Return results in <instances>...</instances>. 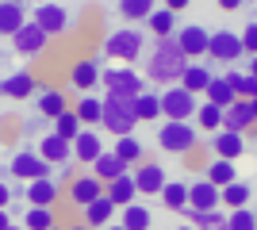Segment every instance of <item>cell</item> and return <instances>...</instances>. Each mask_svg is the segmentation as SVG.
I'll list each match as a JSON object with an SVG mask.
<instances>
[{"instance_id": "1", "label": "cell", "mask_w": 257, "mask_h": 230, "mask_svg": "<svg viewBox=\"0 0 257 230\" xmlns=\"http://www.w3.org/2000/svg\"><path fill=\"white\" fill-rule=\"evenodd\" d=\"M188 66H192V58L184 54V46L177 43V35L173 39H158L150 50V58H146V77H150L154 85H181L184 73H188Z\"/></svg>"}, {"instance_id": "2", "label": "cell", "mask_w": 257, "mask_h": 230, "mask_svg": "<svg viewBox=\"0 0 257 230\" xmlns=\"http://www.w3.org/2000/svg\"><path fill=\"white\" fill-rule=\"evenodd\" d=\"M104 96H123V100H139L146 92V73H139L135 66H107L104 69Z\"/></svg>"}, {"instance_id": "3", "label": "cell", "mask_w": 257, "mask_h": 230, "mask_svg": "<svg viewBox=\"0 0 257 230\" xmlns=\"http://www.w3.org/2000/svg\"><path fill=\"white\" fill-rule=\"evenodd\" d=\"M142 46H146V39H142L139 27H119V31H111L104 39V54L115 66H135L142 58Z\"/></svg>"}, {"instance_id": "4", "label": "cell", "mask_w": 257, "mask_h": 230, "mask_svg": "<svg viewBox=\"0 0 257 230\" xmlns=\"http://www.w3.org/2000/svg\"><path fill=\"white\" fill-rule=\"evenodd\" d=\"M196 142H200V127L196 123H177V119H165L158 127V146L165 153H177V157H184V153H192Z\"/></svg>"}, {"instance_id": "5", "label": "cell", "mask_w": 257, "mask_h": 230, "mask_svg": "<svg viewBox=\"0 0 257 230\" xmlns=\"http://www.w3.org/2000/svg\"><path fill=\"white\" fill-rule=\"evenodd\" d=\"M139 127V111H135V100L123 96H104V131L115 134V138H127Z\"/></svg>"}, {"instance_id": "6", "label": "cell", "mask_w": 257, "mask_h": 230, "mask_svg": "<svg viewBox=\"0 0 257 230\" xmlns=\"http://www.w3.org/2000/svg\"><path fill=\"white\" fill-rule=\"evenodd\" d=\"M50 169H54V165L46 161L39 150H20V153H16V157L8 161L12 180H20V184H31V180H46V176H50Z\"/></svg>"}, {"instance_id": "7", "label": "cell", "mask_w": 257, "mask_h": 230, "mask_svg": "<svg viewBox=\"0 0 257 230\" xmlns=\"http://www.w3.org/2000/svg\"><path fill=\"white\" fill-rule=\"evenodd\" d=\"M161 111H165V119L192 123V115L200 111V96H192L184 85H173V88L161 92Z\"/></svg>"}, {"instance_id": "8", "label": "cell", "mask_w": 257, "mask_h": 230, "mask_svg": "<svg viewBox=\"0 0 257 230\" xmlns=\"http://www.w3.org/2000/svg\"><path fill=\"white\" fill-rule=\"evenodd\" d=\"M65 196H69V203H73L77 211H85V207H92L100 196H107V184L100 180L96 173H81L73 184L65 188Z\"/></svg>"}, {"instance_id": "9", "label": "cell", "mask_w": 257, "mask_h": 230, "mask_svg": "<svg viewBox=\"0 0 257 230\" xmlns=\"http://www.w3.org/2000/svg\"><path fill=\"white\" fill-rule=\"evenodd\" d=\"M69 85L88 96V92H96V85H104V66H100L96 58H77L73 66H69Z\"/></svg>"}, {"instance_id": "10", "label": "cell", "mask_w": 257, "mask_h": 230, "mask_svg": "<svg viewBox=\"0 0 257 230\" xmlns=\"http://www.w3.org/2000/svg\"><path fill=\"white\" fill-rule=\"evenodd\" d=\"M31 20L43 27L46 35H65L69 27H73V16H69V8H62V4H39V8L31 12Z\"/></svg>"}, {"instance_id": "11", "label": "cell", "mask_w": 257, "mask_h": 230, "mask_svg": "<svg viewBox=\"0 0 257 230\" xmlns=\"http://www.w3.org/2000/svg\"><path fill=\"white\" fill-rule=\"evenodd\" d=\"M242 54H246L242 35H234V31H215V35H211V50H207V58H211V62L230 66V62H238Z\"/></svg>"}, {"instance_id": "12", "label": "cell", "mask_w": 257, "mask_h": 230, "mask_svg": "<svg viewBox=\"0 0 257 230\" xmlns=\"http://www.w3.org/2000/svg\"><path fill=\"white\" fill-rule=\"evenodd\" d=\"M46 43H50V35H46L43 27L31 20L20 35H16V39H12V50H16L20 58H39V54L46 50Z\"/></svg>"}, {"instance_id": "13", "label": "cell", "mask_w": 257, "mask_h": 230, "mask_svg": "<svg viewBox=\"0 0 257 230\" xmlns=\"http://www.w3.org/2000/svg\"><path fill=\"white\" fill-rule=\"evenodd\" d=\"M0 92L8 100H31L35 92H43V85H39L35 73H27V69H12V73L0 81Z\"/></svg>"}, {"instance_id": "14", "label": "cell", "mask_w": 257, "mask_h": 230, "mask_svg": "<svg viewBox=\"0 0 257 230\" xmlns=\"http://www.w3.org/2000/svg\"><path fill=\"white\" fill-rule=\"evenodd\" d=\"M219 203H223V188H215L207 176H200V180L188 184V207H196V211H219Z\"/></svg>"}, {"instance_id": "15", "label": "cell", "mask_w": 257, "mask_h": 230, "mask_svg": "<svg viewBox=\"0 0 257 230\" xmlns=\"http://www.w3.org/2000/svg\"><path fill=\"white\" fill-rule=\"evenodd\" d=\"M177 43L184 46V54H188V58H204L207 50H211V31H204L200 23H188V27L177 31Z\"/></svg>"}, {"instance_id": "16", "label": "cell", "mask_w": 257, "mask_h": 230, "mask_svg": "<svg viewBox=\"0 0 257 230\" xmlns=\"http://www.w3.org/2000/svg\"><path fill=\"white\" fill-rule=\"evenodd\" d=\"M100 157H104V142H100L96 127H85V131H81V138L73 142V161H81V165H96Z\"/></svg>"}, {"instance_id": "17", "label": "cell", "mask_w": 257, "mask_h": 230, "mask_svg": "<svg viewBox=\"0 0 257 230\" xmlns=\"http://www.w3.org/2000/svg\"><path fill=\"white\" fill-rule=\"evenodd\" d=\"M35 108H39V115H43V119H50V123H54V119H62V115L73 108V104L65 100L62 88H43V92L35 96Z\"/></svg>"}, {"instance_id": "18", "label": "cell", "mask_w": 257, "mask_h": 230, "mask_svg": "<svg viewBox=\"0 0 257 230\" xmlns=\"http://www.w3.org/2000/svg\"><path fill=\"white\" fill-rule=\"evenodd\" d=\"M242 153H246V134H234V131H219V134H211V157L238 161Z\"/></svg>"}, {"instance_id": "19", "label": "cell", "mask_w": 257, "mask_h": 230, "mask_svg": "<svg viewBox=\"0 0 257 230\" xmlns=\"http://www.w3.org/2000/svg\"><path fill=\"white\" fill-rule=\"evenodd\" d=\"M135 180H139V192H142V196H161L165 184H169V180H165V169H161L158 161L139 165V169H135Z\"/></svg>"}, {"instance_id": "20", "label": "cell", "mask_w": 257, "mask_h": 230, "mask_svg": "<svg viewBox=\"0 0 257 230\" xmlns=\"http://www.w3.org/2000/svg\"><path fill=\"white\" fill-rule=\"evenodd\" d=\"M39 153H43L50 165H69V161H73V142H65L62 134L50 131V134L39 138Z\"/></svg>"}, {"instance_id": "21", "label": "cell", "mask_w": 257, "mask_h": 230, "mask_svg": "<svg viewBox=\"0 0 257 230\" xmlns=\"http://www.w3.org/2000/svg\"><path fill=\"white\" fill-rule=\"evenodd\" d=\"M58 196H62V184H58L54 176H46V180H31V184H27V207H54Z\"/></svg>"}, {"instance_id": "22", "label": "cell", "mask_w": 257, "mask_h": 230, "mask_svg": "<svg viewBox=\"0 0 257 230\" xmlns=\"http://www.w3.org/2000/svg\"><path fill=\"white\" fill-rule=\"evenodd\" d=\"M27 23H31V20L23 16V4H16V0H0V35H4V39H16Z\"/></svg>"}, {"instance_id": "23", "label": "cell", "mask_w": 257, "mask_h": 230, "mask_svg": "<svg viewBox=\"0 0 257 230\" xmlns=\"http://www.w3.org/2000/svg\"><path fill=\"white\" fill-rule=\"evenodd\" d=\"M139 180H135V173H123L119 180H111L107 184V199L115 203V207H131V203H139Z\"/></svg>"}, {"instance_id": "24", "label": "cell", "mask_w": 257, "mask_h": 230, "mask_svg": "<svg viewBox=\"0 0 257 230\" xmlns=\"http://www.w3.org/2000/svg\"><path fill=\"white\" fill-rule=\"evenodd\" d=\"M257 127V115H253V104L249 100H238L234 108H226V127L223 131H234V134H246Z\"/></svg>"}, {"instance_id": "25", "label": "cell", "mask_w": 257, "mask_h": 230, "mask_svg": "<svg viewBox=\"0 0 257 230\" xmlns=\"http://www.w3.org/2000/svg\"><path fill=\"white\" fill-rule=\"evenodd\" d=\"M181 215H184V222H192L196 230H226V222H230V211H196V207H184Z\"/></svg>"}, {"instance_id": "26", "label": "cell", "mask_w": 257, "mask_h": 230, "mask_svg": "<svg viewBox=\"0 0 257 230\" xmlns=\"http://www.w3.org/2000/svg\"><path fill=\"white\" fill-rule=\"evenodd\" d=\"M73 111L81 115V123H85V127H104V96H96V92L81 96V100L73 104Z\"/></svg>"}, {"instance_id": "27", "label": "cell", "mask_w": 257, "mask_h": 230, "mask_svg": "<svg viewBox=\"0 0 257 230\" xmlns=\"http://www.w3.org/2000/svg\"><path fill=\"white\" fill-rule=\"evenodd\" d=\"M204 100H207V104H215V108H234V104H238V92H234V85H230V81H226V73H219V77H215V81H211V88H207V92H204Z\"/></svg>"}, {"instance_id": "28", "label": "cell", "mask_w": 257, "mask_h": 230, "mask_svg": "<svg viewBox=\"0 0 257 230\" xmlns=\"http://www.w3.org/2000/svg\"><path fill=\"white\" fill-rule=\"evenodd\" d=\"M92 173H96L100 180H104V184H111V180H119L123 173H131V165L123 161V157H119L115 150H104V157H100V161L92 165Z\"/></svg>"}, {"instance_id": "29", "label": "cell", "mask_w": 257, "mask_h": 230, "mask_svg": "<svg viewBox=\"0 0 257 230\" xmlns=\"http://www.w3.org/2000/svg\"><path fill=\"white\" fill-rule=\"evenodd\" d=\"M204 176L211 180L215 188H226V184H234V180H238V165L226 161V157H211V161L204 165Z\"/></svg>"}, {"instance_id": "30", "label": "cell", "mask_w": 257, "mask_h": 230, "mask_svg": "<svg viewBox=\"0 0 257 230\" xmlns=\"http://www.w3.org/2000/svg\"><path fill=\"white\" fill-rule=\"evenodd\" d=\"M196 127H200V134H219L226 127V111L215 108V104H200V111H196Z\"/></svg>"}, {"instance_id": "31", "label": "cell", "mask_w": 257, "mask_h": 230, "mask_svg": "<svg viewBox=\"0 0 257 230\" xmlns=\"http://www.w3.org/2000/svg\"><path fill=\"white\" fill-rule=\"evenodd\" d=\"M215 77H219V73H211V69H207V66H200V62H192V66H188V73H184V81H181V85L188 88L192 96H204L207 88H211V81H215Z\"/></svg>"}, {"instance_id": "32", "label": "cell", "mask_w": 257, "mask_h": 230, "mask_svg": "<svg viewBox=\"0 0 257 230\" xmlns=\"http://www.w3.org/2000/svg\"><path fill=\"white\" fill-rule=\"evenodd\" d=\"M146 27H150L154 39H173V35H177V12H169L165 4H161L150 20H146Z\"/></svg>"}, {"instance_id": "33", "label": "cell", "mask_w": 257, "mask_h": 230, "mask_svg": "<svg viewBox=\"0 0 257 230\" xmlns=\"http://www.w3.org/2000/svg\"><path fill=\"white\" fill-rule=\"evenodd\" d=\"M135 111H139V123H154V119H165V111H161V92H142L135 100Z\"/></svg>"}, {"instance_id": "34", "label": "cell", "mask_w": 257, "mask_h": 230, "mask_svg": "<svg viewBox=\"0 0 257 230\" xmlns=\"http://www.w3.org/2000/svg\"><path fill=\"white\" fill-rule=\"evenodd\" d=\"M249 196H253L249 180H234V184H226V188H223V203H226V211H242V207H249Z\"/></svg>"}, {"instance_id": "35", "label": "cell", "mask_w": 257, "mask_h": 230, "mask_svg": "<svg viewBox=\"0 0 257 230\" xmlns=\"http://www.w3.org/2000/svg\"><path fill=\"white\" fill-rule=\"evenodd\" d=\"M111 215H115V203H111L107 196H100L92 207H85V222L88 226H100V230L111 226Z\"/></svg>"}, {"instance_id": "36", "label": "cell", "mask_w": 257, "mask_h": 230, "mask_svg": "<svg viewBox=\"0 0 257 230\" xmlns=\"http://www.w3.org/2000/svg\"><path fill=\"white\" fill-rule=\"evenodd\" d=\"M115 153H119L127 165H135V169H139V165H146V150H142V142L135 138V134H127V138H115Z\"/></svg>"}, {"instance_id": "37", "label": "cell", "mask_w": 257, "mask_h": 230, "mask_svg": "<svg viewBox=\"0 0 257 230\" xmlns=\"http://www.w3.org/2000/svg\"><path fill=\"white\" fill-rule=\"evenodd\" d=\"M50 127H54V134H62L65 142H77V138H81V131H85V123H81V115H77L73 108L65 111L62 119H54Z\"/></svg>"}, {"instance_id": "38", "label": "cell", "mask_w": 257, "mask_h": 230, "mask_svg": "<svg viewBox=\"0 0 257 230\" xmlns=\"http://www.w3.org/2000/svg\"><path fill=\"white\" fill-rule=\"evenodd\" d=\"M161 203L169 211H184L188 207V184H184V180H169L165 192H161Z\"/></svg>"}, {"instance_id": "39", "label": "cell", "mask_w": 257, "mask_h": 230, "mask_svg": "<svg viewBox=\"0 0 257 230\" xmlns=\"http://www.w3.org/2000/svg\"><path fill=\"white\" fill-rule=\"evenodd\" d=\"M123 226H127V230H150V226H154L150 207H142V203H131V207H123Z\"/></svg>"}, {"instance_id": "40", "label": "cell", "mask_w": 257, "mask_h": 230, "mask_svg": "<svg viewBox=\"0 0 257 230\" xmlns=\"http://www.w3.org/2000/svg\"><path fill=\"white\" fill-rule=\"evenodd\" d=\"M154 0H119V16L123 20H150L154 16Z\"/></svg>"}, {"instance_id": "41", "label": "cell", "mask_w": 257, "mask_h": 230, "mask_svg": "<svg viewBox=\"0 0 257 230\" xmlns=\"http://www.w3.org/2000/svg\"><path fill=\"white\" fill-rule=\"evenodd\" d=\"M226 81L234 85V92H238V100H257V77L253 73H226Z\"/></svg>"}, {"instance_id": "42", "label": "cell", "mask_w": 257, "mask_h": 230, "mask_svg": "<svg viewBox=\"0 0 257 230\" xmlns=\"http://www.w3.org/2000/svg\"><path fill=\"white\" fill-rule=\"evenodd\" d=\"M27 230H54V207H27V219H23Z\"/></svg>"}, {"instance_id": "43", "label": "cell", "mask_w": 257, "mask_h": 230, "mask_svg": "<svg viewBox=\"0 0 257 230\" xmlns=\"http://www.w3.org/2000/svg\"><path fill=\"white\" fill-rule=\"evenodd\" d=\"M230 230H257V211L242 207V211H230V222H226Z\"/></svg>"}, {"instance_id": "44", "label": "cell", "mask_w": 257, "mask_h": 230, "mask_svg": "<svg viewBox=\"0 0 257 230\" xmlns=\"http://www.w3.org/2000/svg\"><path fill=\"white\" fill-rule=\"evenodd\" d=\"M242 46H246L249 58L257 54V23H246V31H242Z\"/></svg>"}, {"instance_id": "45", "label": "cell", "mask_w": 257, "mask_h": 230, "mask_svg": "<svg viewBox=\"0 0 257 230\" xmlns=\"http://www.w3.org/2000/svg\"><path fill=\"white\" fill-rule=\"evenodd\" d=\"M215 4H219V12H238L246 0H215Z\"/></svg>"}, {"instance_id": "46", "label": "cell", "mask_w": 257, "mask_h": 230, "mask_svg": "<svg viewBox=\"0 0 257 230\" xmlns=\"http://www.w3.org/2000/svg\"><path fill=\"white\" fill-rule=\"evenodd\" d=\"M188 4H192V0H165V8H169V12H184Z\"/></svg>"}, {"instance_id": "47", "label": "cell", "mask_w": 257, "mask_h": 230, "mask_svg": "<svg viewBox=\"0 0 257 230\" xmlns=\"http://www.w3.org/2000/svg\"><path fill=\"white\" fill-rule=\"evenodd\" d=\"M246 73H253V77H257V54H253V58L246 62Z\"/></svg>"}, {"instance_id": "48", "label": "cell", "mask_w": 257, "mask_h": 230, "mask_svg": "<svg viewBox=\"0 0 257 230\" xmlns=\"http://www.w3.org/2000/svg\"><path fill=\"white\" fill-rule=\"evenodd\" d=\"M173 230H196V226H192V222H181V226H173Z\"/></svg>"}, {"instance_id": "49", "label": "cell", "mask_w": 257, "mask_h": 230, "mask_svg": "<svg viewBox=\"0 0 257 230\" xmlns=\"http://www.w3.org/2000/svg\"><path fill=\"white\" fill-rule=\"evenodd\" d=\"M107 230H127V226H123V222H119V226H107Z\"/></svg>"}, {"instance_id": "50", "label": "cell", "mask_w": 257, "mask_h": 230, "mask_svg": "<svg viewBox=\"0 0 257 230\" xmlns=\"http://www.w3.org/2000/svg\"><path fill=\"white\" fill-rule=\"evenodd\" d=\"M249 104H253V115H257V100H249Z\"/></svg>"}, {"instance_id": "51", "label": "cell", "mask_w": 257, "mask_h": 230, "mask_svg": "<svg viewBox=\"0 0 257 230\" xmlns=\"http://www.w3.org/2000/svg\"><path fill=\"white\" fill-rule=\"evenodd\" d=\"M8 230H23V226H8Z\"/></svg>"}, {"instance_id": "52", "label": "cell", "mask_w": 257, "mask_h": 230, "mask_svg": "<svg viewBox=\"0 0 257 230\" xmlns=\"http://www.w3.org/2000/svg\"><path fill=\"white\" fill-rule=\"evenodd\" d=\"M54 230H65V226H54Z\"/></svg>"}, {"instance_id": "53", "label": "cell", "mask_w": 257, "mask_h": 230, "mask_svg": "<svg viewBox=\"0 0 257 230\" xmlns=\"http://www.w3.org/2000/svg\"><path fill=\"white\" fill-rule=\"evenodd\" d=\"M16 4H20V0H16Z\"/></svg>"}, {"instance_id": "54", "label": "cell", "mask_w": 257, "mask_h": 230, "mask_svg": "<svg viewBox=\"0 0 257 230\" xmlns=\"http://www.w3.org/2000/svg\"><path fill=\"white\" fill-rule=\"evenodd\" d=\"M226 230H230V226H226Z\"/></svg>"}]
</instances>
